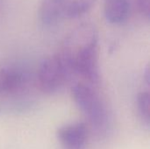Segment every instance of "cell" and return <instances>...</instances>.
<instances>
[{"instance_id":"1","label":"cell","mask_w":150,"mask_h":149,"mask_svg":"<svg viewBox=\"0 0 150 149\" xmlns=\"http://www.w3.org/2000/svg\"><path fill=\"white\" fill-rule=\"evenodd\" d=\"M75 72L92 85L100 83L98 65V34L91 24L75 28L66 38L58 52Z\"/></svg>"},{"instance_id":"2","label":"cell","mask_w":150,"mask_h":149,"mask_svg":"<svg viewBox=\"0 0 150 149\" xmlns=\"http://www.w3.org/2000/svg\"><path fill=\"white\" fill-rule=\"evenodd\" d=\"M71 95L75 105L84 115L91 127L98 133H104L109 127L110 117L98 92L87 83H77L72 86Z\"/></svg>"},{"instance_id":"3","label":"cell","mask_w":150,"mask_h":149,"mask_svg":"<svg viewBox=\"0 0 150 149\" xmlns=\"http://www.w3.org/2000/svg\"><path fill=\"white\" fill-rule=\"evenodd\" d=\"M72 70L59 53L45 57L40 63L37 79L40 90L46 94H54L61 90Z\"/></svg>"},{"instance_id":"4","label":"cell","mask_w":150,"mask_h":149,"mask_svg":"<svg viewBox=\"0 0 150 149\" xmlns=\"http://www.w3.org/2000/svg\"><path fill=\"white\" fill-rule=\"evenodd\" d=\"M88 135V126L82 122L62 126L56 131V139L63 149H85Z\"/></svg>"},{"instance_id":"5","label":"cell","mask_w":150,"mask_h":149,"mask_svg":"<svg viewBox=\"0 0 150 149\" xmlns=\"http://www.w3.org/2000/svg\"><path fill=\"white\" fill-rule=\"evenodd\" d=\"M69 0H41L39 16L45 25H53L63 18L64 9Z\"/></svg>"},{"instance_id":"6","label":"cell","mask_w":150,"mask_h":149,"mask_svg":"<svg viewBox=\"0 0 150 149\" xmlns=\"http://www.w3.org/2000/svg\"><path fill=\"white\" fill-rule=\"evenodd\" d=\"M24 74L14 68H0V96L18 91L25 83Z\"/></svg>"},{"instance_id":"7","label":"cell","mask_w":150,"mask_h":149,"mask_svg":"<svg viewBox=\"0 0 150 149\" xmlns=\"http://www.w3.org/2000/svg\"><path fill=\"white\" fill-rule=\"evenodd\" d=\"M129 0H106L105 3V17L112 25H121L126 22L129 16Z\"/></svg>"},{"instance_id":"8","label":"cell","mask_w":150,"mask_h":149,"mask_svg":"<svg viewBox=\"0 0 150 149\" xmlns=\"http://www.w3.org/2000/svg\"><path fill=\"white\" fill-rule=\"evenodd\" d=\"M97 0H69L63 12V18L75 19L87 13Z\"/></svg>"},{"instance_id":"9","label":"cell","mask_w":150,"mask_h":149,"mask_svg":"<svg viewBox=\"0 0 150 149\" xmlns=\"http://www.w3.org/2000/svg\"><path fill=\"white\" fill-rule=\"evenodd\" d=\"M137 111L142 122L149 127L150 126V96L148 91H142L138 94L137 100Z\"/></svg>"},{"instance_id":"10","label":"cell","mask_w":150,"mask_h":149,"mask_svg":"<svg viewBox=\"0 0 150 149\" xmlns=\"http://www.w3.org/2000/svg\"><path fill=\"white\" fill-rule=\"evenodd\" d=\"M30 104L28 103H8V104H0V115L1 114H9L25 112L30 108Z\"/></svg>"},{"instance_id":"11","label":"cell","mask_w":150,"mask_h":149,"mask_svg":"<svg viewBox=\"0 0 150 149\" xmlns=\"http://www.w3.org/2000/svg\"><path fill=\"white\" fill-rule=\"evenodd\" d=\"M137 5L142 15L149 19L150 18V0H137Z\"/></svg>"},{"instance_id":"12","label":"cell","mask_w":150,"mask_h":149,"mask_svg":"<svg viewBox=\"0 0 150 149\" xmlns=\"http://www.w3.org/2000/svg\"><path fill=\"white\" fill-rule=\"evenodd\" d=\"M144 78L145 81L147 83V84H149L150 83V68L148 66L145 69V73H144Z\"/></svg>"}]
</instances>
